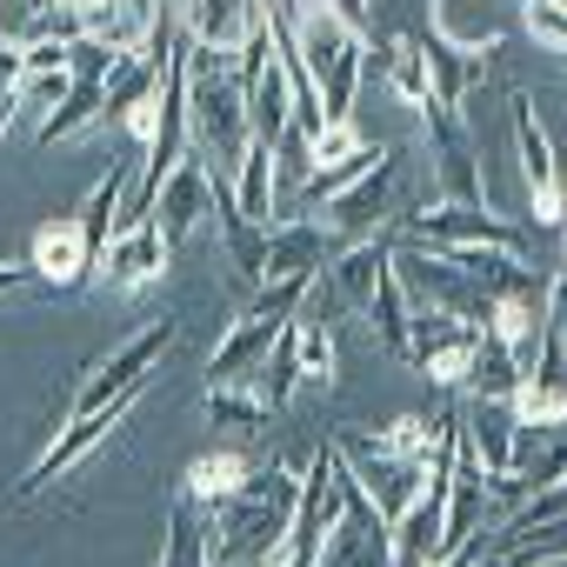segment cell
Segmentation results:
<instances>
[{
    "label": "cell",
    "instance_id": "484cf974",
    "mask_svg": "<svg viewBox=\"0 0 567 567\" xmlns=\"http://www.w3.org/2000/svg\"><path fill=\"white\" fill-rule=\"evenodd\" d=\"M368 321H374V334L388 341V354H414V301H408V288L394 280V267L374 280V301H368Z\"/></svg>",
    "mask_w": 567,
    "mask_h": 567
},
{
    "label": "cell",
    "instance_id": "6da1fadb",
    "mask_svg": "<svg viewBox=\"0 0 567 567\" xmlns=\"http://www.w3.org/2000/svg\"><path fill=\"white\" fill-rule=\"evenodd\" d=\"M295 501H301V474L295 467H280V461L254 467L247 487L207 514V567H260L267 554H280L288 547Z\"/></svg>",
    "mask_w": 567,
    "mask_h": 567
},
{
    "label": "cell",
    "instance_id": "7c38bea8",
    "mask_svg": "<svg viewBox=\"0 0 567 567\" xmlns=\"http://www.w3.org/2000/svg\"><path fill=\"white\" fill-rule=\"evenodd\" d=\"M28 267H34V280H48V288H81V280H94V240H87L81 214L41 220L34 240H28Z\"/></svg>",
    "mask_w": 567,
    "mask_h": 567
},
{
    "label": "cell",
    "instance_id": "9c48e42d",
    "mask_svg": "<svg viewBox=\"0 0 567 567\" xmlns=\"http://www.w3.org/2000/svg\"><path fill=\"white\" fill-rule=\"evenodd\" d=\"M167 260H174V240L154 220H141V227L107 234V247L94 254V280H107L114 295H147V288H161Z\"/></svg>",
    "mask_w": 567,
    "mask_h": 567
},
{
    "label": "cell",
    "instance_id": "277c9868",
    "mask_svg": "<svg viewBox=\"0 0 567 567\" xmlns=\"http://www.w3.org/2000/svg\"><path fill=\"white\" fill-rule=\"evenodd\" d=\"M507 121H514V154H520L527 220H534V227L567 234V181H560V161H554L547 121H540V107H534V94H527V87H514V94H507Z\"/></svg>",
    "mask_w": 567,
    "mask_h": 567
},
{
    "label": "cell",
    "instance_id": "d6986e66",
    "mask_svg": "<svg viewBox=\"0 0 567 567\" xmlns=\"http://www.w3.org/2000/svg\"><path fill=\"white\" fill-rule=\"evenodd\" d=\"M514 434H520V421H514L507 401H474V394H461V441H467V454H474L487 474H501V467L514 461Z\"/></svg>",
    "mask_w": 567,
    "mask_h": 567
},
{
    "label": "cell",
    "instance_id": "ffe728a7",
    "mask_svg": "<svg viewBox=\"0 0 567 567\" xmlns=\"http://www.w3.org/2000/svg\"><path fill=\"white\" fill-rule=\"evenodd\" d=\"M260 461L247 454V447H207V454H194L187 461V474H181V494L194 501V507H220V501H234L240 487H247V474H254Z\"/></svg>",
    "mask_w": 567,
    "mask_h": 567
},
{
    "label": "cell",
    "instance_id": "ba28073f",
    "mask_svg": "<svg viewBox=\"0 0 567 567\" xmlns=\"http://www.w3.org/2000/svg\"><path fill=\"white\" fill-rule=\"evenodd\" d=\"M414 114H421L427 147H434L441 200H487V174H481V154H474V141H467V114H461V107H441L434 94H427Z\"/></svg>",
    "mask_w": 567,
    "mask_h": 567
},
{
    "label": "cell",
    "instance_id": "1f68e13d",
    "mask_svg": "<svg viewBox=\"0 0 567 567\" xmlns=\"http://www.w3.org/2000/svg\"><path fill=\"white\" fill-rule=\"evenodd\" d=\"M374 154H381V147L368 141V147H354L348 161H328V167H315V174L301 181V200H308V207H315V200H334L341 187H354V181H361V174L374 167Z\"/></svg>",
    "mask_w": 567,
    "mask_h": 567
},
{
    "label": "cell",
    "instance_id": "f35d334b",
    "mask_svg": "<svg viewBox=\"0 0 567 567\" xmlns=\"http://www.w3.org/2000/svg\"><path fill=\"white\" fill-rule=\"evenodd\" d=\"M28 280H34V267H28V260H0V301H8V295H21Z\"/></svg>",
    "mask_w": 567,
    "mask_h": 567
},
{
    "label": "cell",
    "instance_id": "4dcf8cb0",
    "mask_svg": "<svg viewBox=\"0 0 567 567\" xmlns=\"http://www.w3.org/2000/svg\"><path fill=\"white\" fill-rule=\"evenodd\" d=\"M388 87H394L408 107H421V101H427V61H421V34H401V41L388 48Z\"/></svg>",
    "mask_w": 567,
    "mask_h": 567
},
{
    "label": "cell",
    "instance_id": "e0dca14e",
    "mask_svg": "<svg viewBox=\"0 0 567 567\" xmlns=\"http://www.w3.org/2000/svg\"><path fill=\"white\" fill-rule=\"evenodd\" d=\"M434 34L461 54H501L507 48L501 0H434Z\"/></svg>",
    "mask_w": 567,
    "mask_h": 567
},
{
    "label": "cell",
    "instance_id": "44dd1931",
    "mask_svg": "<svg viewBox=\"0 0 567 567\" xmlns=\"http://www.w3.org/2000/svg\"><path fill=\"white\" fill-rule=\"evenodd\" d=\"M507 474L520 481V494L560 487V481H567V427H520V434H514Z\"/></svg>",
    "mask_w": 567,
    "mask_h": 567
},
{
    "label": "cell",
    "instance_id": "4316f807",
    "mask_svg": "<svg viewBox=\"0 0 567 567\" xmlns=\"http://www.w3.org/2000/svg\"><path fill=\"white\" fill-rule=\"evenodd\" d=\"M161 567H207V507H194L181 487L167 501V547Z\"/></svg>",
    "mask_w": 567,
    "mask_h": 567
},
{
    "label": "cell",
    "instance_id": "e575fe53",
    "mask_svg": "<svg viewBox=\"0 0 567 567\" xmlns=\"http://www.w3.org/2000/svg\"><path fill=\"white\" fill-rule=\"evenodd\" d=\"M308 147H315V167H328V161H348L354 147H368L361 141V127L354 121H321L315 134H308Z\"/></svg>",
    "mask_w": 567,
    "mask_h": 567
},
{
    "label": "cell",
    "instance_id": "8fae6325",
    "mask_svg": "<svg viewBox=\"0 0 567 567\" xmlns=\"http://www.w3.org/2000/svg\"><path fill=\"white\" fill-rule=\"evenodd\" d=\"M174 21H181V41H194V48L234 61V54L247 48V34L267 21V0H181Z\"/></svg>",
    "mask_w": 567,
    "mask_h": 567
},
{
    "label": "cell",
    "instance_id": "5bb4252c",
    "mask_svg": "<svg viewBox=\"0 0 567 567\" xmlns=\"http://www.w3.org/2000/svg\"><path fill=\"white\" fill-rule=\"evenodd\" d=\"M334 227L328 220H295V214H280L267 227V254H260V280H280V274H321L334 260Z\"/></svg>",
    "mask_w": 567,
    "mask_h": 567
},
{
    "label": "cell",
    "instance_id": "7a4b0ae2",
    "mask_svg": "<svg viewBox=\"0 0 567 567\" xmlns=\"http://www.w3.org/2000/svg\"><path fill=\"white\" fill-rule=\"evenodd\" d=\"M181 74H187V141L227 181L240 147L254 141L247 134V87L234 81V61H220V54H207L194 41H181Z\"/></svg>",
    "mask_w": 567,
    "mask_h": 567
},
{
    "label": "cell",
    "instance_id": "5b68a950",
    "mask_svg": "<svg viewBox=\"0 0 567 567\" xmlns=\"http://www.w3.org/2000/svg\"><path fill=\"white\" fill-rule=\"evenodd\" d=\"M181 341V321L174 315H161V321H147L141 334H127L87 381H81V394L68 401V414H94V408H114V401H141V388H147V374L161 368V354ZM61 414V421H68Z\"/></svg>",
    "mask_w": 567,
    "mask_h": 567
},
{
    "label": "cell",
    "instance_id": "b9f144b4",
    "mask_svg": "<svg viewBox=\"0 0 567 567\" xmlns=\"http://www.w3.org/2000/svg\"><path fill=\"white\" fill-rule=\"evenodd\" d=\"M474 567H494V560H474Z\"/></svg>",
    "mask_w": 567,
    "mask_h": 567
},
{
    "label": "cell",
    "instance_id": "d6a6232c",
    "mask_svg": "<svg viewBox=\"0 0 567 567\" xmlns=\"http://www.w3.org/2000/svg\"><path fill=\"white\" fill-rule=\"evenodd\" d=\"M68 87H74V74L68 68H21V87H14V114L21 107H34L41 121L68 101Z\"/></svg>",
    "mask_w": 567,
    "mask_h": 567
},
{
    "label": "cell",
    "instance_id": "30bf717a",
    "mask_svg": "<svg viewBox=\"0 0 567 567\" xmlns=\"http://www.w3.org/2000/svg\"><path fill=\"white\" fill-rule=\"evenodd\" d=\"M127 414H134V401H114V408H94V414H68V421L54 427V441H48V454H41V461L28 467V481H21L14 494H21V501H34V494H48V487H54V481H61V474L74 467V461H87V454H94V447H101V441H107L114 427H127Z\"/></svg>",
    "mask_w": 567,
    "mask_h": 567
},
{
    "label": "cell",
    "instance_id": "f1b7e54d",
    "mask_svg": "<svg viewBox=\"0 0 567 567\" xmlns=\"http://www.w3.org/2000/svg\"><path fill=\"white\" fill-rule=\"evenodd\" d=\"M520 374H527V368L481 328V348H474V368H467V388H461V394H474V401H507V394L520 388Z\"/></svg>",
    "mask_w": 567,
    "mask_h": 567
},
{
    "label": "cell",
    "instance_id": "f546056e",
    "mask_svg": "<svg viewBox=\"0 0 567 567\" xmlns=\"http://www.w3.org/2000/svg\"><path fill=\"white\" fill-rule=\"evenodd\" d=\"M101 107H107V101H101V81H74V87H68V101H61V107H54V114L41 121V147H54V141H74V134H87V127L101 121Z\"/></svg>",
    "mask_w": 567,
    "mask_h": 567
},
{
    "label": "cell",
    "instance_id": "52a82bcc",
    "mask_svg": "<svg viewBox=\"0 0 567 567\" xmlns=\"http://www.w3.org/2000/svg\"><path fill=\"white\" fill-rule=\"evenodd\" d=\"M401 187H408V167H401L394 147H381L374 167H368L354 187H341V194L328 200V227H334V240L394 234V220H401Z\"/></svg>",
    "mask_w": 567,
    "mask_h": 567
},
{
    "label": "cell",
    "instance_id": "cb8c5ba5",
    "mask_svg": "<svg viewBox=\"0 0 567 567\" xmlns=\"http://www.w3.org/2000/svg\"><path fill=\"white\" fill-rule=\"evenodd\" d=\"M288 354H295V381L301 394H328L334 388V334L321 321H288Z\"/></svg>",
    "mask_w": 567,
    "mask_h": 567
},
{
    "label": "cell",
    "instance_id": "7402d4cb",
    "mask_svg": "<svg viewBox=\"0 0 567 567\" xmlns=\"http://www.w3.org/2000/svg\"><path fill=\"white\" fill-rule=\"evenodd\" d=\"M227 194H234V207H240L254 227H274V220H280V207H274V147H267V141H247V147H240V161H234V174H227Z\"/></svg>",
    "mask_w": 567,
    "mask_h": 567
},
{
    "label": "cell",
    "instance_id": "60d3db41",
    "mask_svg": "<svg viewBox=\"0 0 567 567\" xmlns=\"http://www.w3.org/2000/svg\"><path fill=\"white\" fill-rule=\"evenodd\" d=\"M274 8H280V0H274ZM295 8H328V0H288V8H280V14H295Z\"/></svg>",
    "mask_w": 567,
    "mask_h": 567
},
{
    "label": "cell",
    "instance_id": "836d02e7",
    "mask_svg": "<svg viewBox=\"0 0 567 567\" xmlns=\"http://www.w3.org/2000/svg\"><path fill=\"white\" fill-rule=\"evenodd\" d=\"M520 21H527V34L540 48L567 54V8H554V0H520Z\"/></svg>",
    "mask_w": 567,
    "mask_h": 567
},
{
    "label": "cell",
    "instance_id": "2e32d148",
    "mask_svg": "<svg viewBox=\"0 0 567 567\" xmlns=\"http://www.w3.org/2000/svg\"><path fill=\"white\" fill-rule=\"evenodd\" d=\"M388 254H394V234L341 240V247H334V260H328L321 274L334 280V295H341L348 308H361V315H368V301H374V280L388 274Z\"/></svg>",
    "mask_w": 567,
    "mask_h": 567
},
{
    "label": "cell",
    "instance_id": "74e56055",
    "mask_svg": "<svg viewBox=\"0 0 567 567\" xmlns=\"http://www.w3.org/2000/svg\"><path fill=\"white\" fill-rule=\"evenodd\" d=\"M547 334H554V341H567V274H554V280H547Z\"/></svg>",
    "mask_w": 567,
    "mask_h": 567
},
{
    "label": "cell",
    "instance_id": "d590c367",
    "mask_svg": "<svg viewBox=\"0 0 567 567\" xmlns=\"http://www.w3.org/2000/svg\"><path fill=\"white\" fill-rule=\"evenodd\" d=\"M114 68H121V54H114V48H101V41H87V34H81V41H68V74H74V81H107Z\"/></svg>",
    "mask_w": 567,
    "mask_h": 567
},
{
    "label": "cell",
    "instance_id": "d4e9b609",
    "mask_svg": "<svg viewBox=\"0 0 567 567\" xmlns=\"http://www.w3.org/2000/svg\"><path fill=\"white\" fill-rule=\"evenodd\" d=\"M267 394L260 388H247V374L240 381H207V421L214 427H227V434H260L267 427Z\"/></svg>",
    "mask_w": 567,
    "mask_h": 567
},
{
    "label": "cell",
    "instance_id": "7bdbcfd3",
    "mask_svg": "<svg viewBox=\"0 0 567 567\" xmlns=\"http://www.w3.org/2000/svg\"><path fill=\"white\" fill-rule=\"evenodd\" d=\"M560 274H567V254H560Z\"/></svg>",
    "mask_w": 567,
    "mask_h": 567
},
{
    "label": "cell",
    "instance_id": "603a6c76",
    "mask_svg": "<svg viewBox=\"0 0 567 567\" xmlns=\"http://www.w3.org/2000/svg\"><path fill=\"white\" fill-rule=\"evenodd\" d=\"M288 121H295V87H288V68H280V48H274V61L247 87V134L274 147L280 134H288Z\"/></svg>",
    "mask_w": 567,
    "mask_h": 567
},
{
    "label": "cell",
    "instance_id": "8d00e7d4",
    "mask_svg": "<svg viewBox=\"0 0 567 567\" xmlns=\"http://www.w3.org/2000/svg\"><path fill=\"white\" fill-rule=\"evenodd\" d=\"M328 8H334V21H341L348 34L374 41V8H368V0H328Z\"/></svg>",
    "mask_w": 567,
    "mask_h": 567
},
{
    "label": "cell",
    "instance_id": "ab89813d",
    "mask_svg": "<svg viewBox=\"0 0 567 567\" xmlns=\"http://www.w3.org/2000/svg\"><path fill=\"white\" fill-rule=\"evenodd\" d=\"M8 121H14V94H0V134H8Z\"/></svg>",
    "mask_w": 567,
    "mask_h": 567
},
{
    "label": "cell",
    "instance_id": "9a60e30c",
    "mask_svg": "<svg viewBox=\"0 0 567 567\" xmlns=\"http://www.w3.org/2000/svg\"><path fill=\"white\" fill-rule=\"evenodd\" d=\"M207 207H214V167L187 147V161L161 181V194H154V227L167 234V240H187L200 220H207Z\"/></svg>",
    "mask_w": 567,
    "mask_h": 567
},
{
    "label": "cell",
    "instance_id": "83f0119b",
    "mask_svg": "<svg viewBox=\"0 0 567 567\" xmlns=\"http://www.w3.org/2000/svg\"><path fill=\"white\" fill-rule=\"evenodd\" d=\"M134 167H141V161H114L107 181H94V194L81 200V227H87L94 254L107 247V234H114V220H121V200H127V187H134Z\"/></svg>",
    "mask_w": 567,
    "mask_h": 567
},
{
    "label": "cell",
    "instance_id": "4fadbf2b",
    "mask_svg": "<svg viewBox=\"0 0 567 567\" xmlns=\"http://www.w3.org/2000/svg\"><path fill=\"white\" fill-rule=\"evenodd\" d=\"M161 14H167V0H74L81 34L101 41V48H114V54H141L154 41Z\"/></svg>",
    "mask_w": 567,
    "mask_h": 567
},
{
    "label": "cell",
    "instance_id": "ac0fdd59",
    "mask_svg": "<svg viewBox=\"0 0 567 567\" xmlns=\"http://www.w3.org/2000/svg\"><path fill=\"white\" fill-rule=\"evenodd\" d=\"M34 41H81L74 0H0V48H34Z\"/></svg>",
    "mask_w": 567,
    "mask_h": 567
},
{
    "label": "cell",
    "instance_id": "3957f363",
    "mask_svg": "<svg viewBox=\"0 0 567 567\" xmlns=\"http://www.w3.org/2000/svg\"><path fill=\"white\" fill-rule=\"evenodd\" d=\"M280 41H288L295 61L315 74L321 121H354V94H361V74H368V41L348 34L334 21V8H295V14H280Z\"/></svg>",
    "mask_w": 567,
    "mask_h": 567
},
{
    "label": "cell",
    "instance_id": "8992f818",
    "mask_svg": "<svg viewBox=\"0 0 567 567\" xmlns=\"http://www.w3.org/2000/svg\"><path fill=\"white\" fill-rule=\"evenodd\" d=\"M394 234H401V240H421V247H507V254H520V247H527V234H520L507 214H494L487 200L401 207Z\"/></svg>",
    "mask_w": 567,
    "mask_h": 567
}]
</instances>
